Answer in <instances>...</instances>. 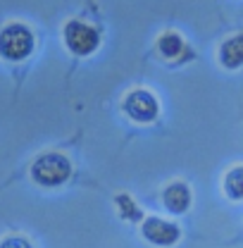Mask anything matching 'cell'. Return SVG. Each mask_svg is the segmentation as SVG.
Listing matches in <instances>:
<instances>
[{"label": "cell", "instance_id": "obj_1", "mask_svg": "<svg viewBox=\"0 0 243 248\" xmlns=\"http://www.w3.org/2000/svg\"><path fill=\"white\" fill-rule=\"evenodd\" d=\"M33 50V33L27 24L12 22L0 29V55L10 62H19L29 58Z\"/></svg>", "mask_w": 243, "mask_h": 248}, {"label": "cell", "instance_id": "obj_2", "mask_svg": "<svg viewBox=\"0 0 243 248\" xmlns=\"http://www.w3.org/2000/svg\"><path fill=\"white\" fill-rule=\"evenodd\" d=\"M31 177L41 186H62L72 177V162L62 153H46L31 165Z\"/></svg>", "mask_w": 243, "mask_h": 248}, {"label": "cell", "instance_id": "obj_3", "mask_svg": "<svg viewBox=\"0 0 243 248\" xmlns=\"http://www.w3.org/2000/svg\"><path fill=\"white\" fill-rule=\"evenodd\" d=\"M62 36H64V46H67L74 55H91L93 50L100 46V33L93 29L91 24L79 22V19L67 22Z\"/></svg>", "mask_w": 243, "mask_h": 248}, {"label": "cell", "instance_id": "obj_4", "mask_svg": "<svg viewBox=\"0 0 243 248\" xmlns=\"http://www.w3.org/2000/svg\"><path fill=\"white\" fill-rule=\"evenodd\" d=\"M124 112H126V117H131L134 122L148 124L157 117L160 105H157V98H155L151 91L136 89V91L126 93V98H124Z\"/></svg>", "mask_w": 243, "mask_h": 248}, {"label": "cell", "instance_id": "obj_5", "mask_svg": "<svg viewBox=\"0 0 243 248\" xmlns=\"http://www.w3.org/2000/svg\"><path fill=\"white\" fill-rule=\"evenodd\" d=\"M141 234H143L146 241H151L152 246H160V248L174 246L182 239L179 224H174L169 219H162V217H148V219H143Z\"/></svg>", "mask_w": 243, "mask_h": 248}, {"label": "cell", "instance_id": "obj_6", "mask_svg": "<svg viewBox=\"0 0 243 248\" xmlns=\"http://www.w3.org/2000/svg\"><path fill=\"white\" fill-rule=\"evenodd\" d=\"M191 201H193L191 188L183 184V182L169 184L165 188V193H162V203H165V208H167L172 215H183V213L191 208Z\"/></svg>", "mask_w": 243, "mask_h": 248}, {"label": "cell", "instance_id": "obj_7", "mask_svg": "<svg viewBox=\"0 0 243 248\" xmlns=\"http://www.w3.org/2000/svg\"><path fill=\"white\" fill-rule=\"evenodd\" d=\"M219 62L227 69H239L243 64V33L227 38L219 48Z\"/></svg>", "mask_w": 243, "mask_h": 248}, {"label": "cell", "instance_id": "obj_8", "mask_svg": "<svg viewBox=\"0 0 243 248\" xmlns=\"http://www.w3.org/2000/svg\"><path fill=\"white\" fill-rule=\"evenodd\" d=\"M183 48H186L183 46V38L179 33H174V31H167V33H162L157 38V53L162 58H167V60H177L183 53Z\"/></svg>", "mask_w": 243, "mask_h": 248}, {"label": "cell", "instance_id": "obj_9", "mask_svg": "<svg viewBox=\"0 0 243 248\" xmlns=\"http://www.w3.org/2000/svg\"><path fill=\"white\" fill-rule=\"evenodd\" d=\"M224 193L229 201H243V165L231 167L224 174Z\"/></svg>", "mask_w": 243, "mask_h": 248}, {"label": "cell", "instance_id": "obj_10", "mask_svg": "<svg viewBox=\"0 0 243 248\" xmlns=\"http://www.w3.org/2000/svg\"><path fill=\"white\" fill-rule=\"evenodd\" d=\"M115 203H117V210H120V215L124 217V219H129V222H138V219H143L141 208L136 205V201H134L131 196L120 193V196L115 198Z\"/></svg>", "mask_w": 243, "mask_h": 248}, {"label": "cell", "instance_id": "obj_11", "mask_svg": "<svg viewBox=\"0 0 243 248\" xmlns=\"http://www.w3.org/2000/svg\"><path fill=\"white\" fill-rule=\"evenodd\" d=\"M0 248H33L27 236H5L0 241Z\"/></svg>", "mask_w": 243, "mask_h": 248}]
</instances>
